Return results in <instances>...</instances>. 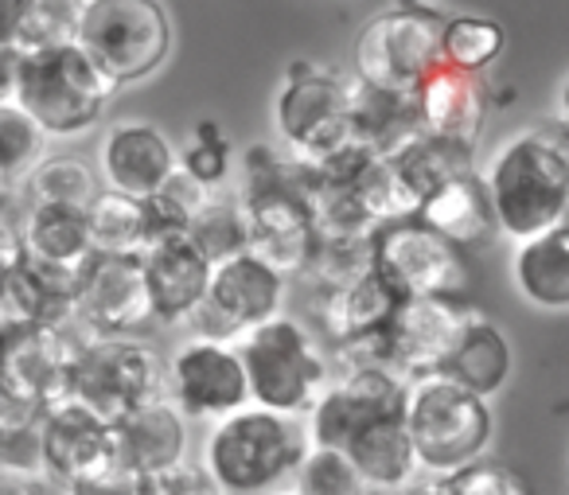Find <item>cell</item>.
I'll return each instance as SVG.
<instances>
[{"mask_svg":"<svg viewBox=\"0 0 569 495\" xmlns=\"http://www.w3.org/2000/svg\"><path fill=\"white\" fill-rule=\"evenodd\" d=\"M144 495H219L211 484V476L203 472V464L180 461L164 472H152V476H141Z\"/></svg>","mask_w":569,"mask_h":495,"instance_id":"obj_42","label":"cell"},{"mask_svg":"<svg viewBox=\"0 0 569 495\" xmlns=\"http://www.w3.org/2000/svg\"><path fill=\"white\" fill-rule=\"evenodd\" d=\"M238 359L250 386V406L284 417H305L332 378L320 339L293 316H273L238 339Z\"/></svg>","mask_w":569,"mask_h":495,"instance_id":"obj_4","label":"cell"},{"mask_svg":"<svg viewBox=\"0 0 569 495\" xmlns=\"http://www.w3.org/2000/svg\"><path fill=\"white\" fill-rule=\"evenodd\" d=\"M402 297L382 281L379 269H363L359 277L340 285H325V300H320V324H325L328 339L336 347L348 344H371V339L387 336L390 316L398 313Z\"/></svg>","mask_w":569,"mask_h":495,"instance_id":"obj_21","label":"cell"},{"mask_svg":"<svg viewBox=\"0 0 569 495\" xmlns=\"http://www.w3.org/2000/svg\"><path fill=\"white\" fill-rule=\"evenodd\" d=\"M152 320L149 285L141 258L129 254H90L79 269V308L74 324L90 336H133Z\"/></svg>","mask_w":569,"mask_h":495,"instance_id":"obj_15","label":"cell"},{"mask_svg":"<svg viewBox=\"0 0 569 495\" xmlns=\"http://www.w3.org/2000/svg\"><path fill=\"white\" fill-rule=\"evenodd\" d=\"M496 230L515 242L569 222V126L527 129L491 157L483 172Z\"/></svg>","mask_w":569,"mask_h":495,"instance_id":"obj_1","label":"cell"},{"mask_svg":"<svg viewBox=\"0 0 569 495\" xmlns=\"http://www.w3.org/2000/svg\"><path fill=\"white\" fill-rule=\"evenodd\" d=\"M371 250H375V269H379L382 281L402 300L413 297L465 300L468 293L465 250L445 242L437 230H429L413 215L382 222Z\"/></svg>","mask_w":569,"mask_h":495,"instance_id":"obj_10","label":"cell"},{"mask_svg":"<svg viewBox=\"0 0 569 495\" xmlns=\"http://www.w3.org/2000/svg\"><path fill=\"white\" fill-rule=\"evenodd\" d=\"M472 305L468 300H437V297H413L402 300L398 313L390 316L387 336V363L402 378L437 375L457 344Z\"/></svg>","mask_w":569,"mask_h":495,"instance_id":"obj_16","label":"cell"},{"mask_svg":"<svg viewBox=\"0 0 569 495\" xmlns=\"http://www.w3.org/2000/svg\"><path fill=\"white\" fill-rule=\"evenodd\" d=\"M390 172H395V184L406 199V211L418 215V207L426 204L433 191H441L445 184L472 172V149L421 133L418 141L406 145L398 157H390Z\"/></svg>","mask_w":569,"mask_h":495,"instance_id":"obj_29","label":"cell"},{"mask_svg":"<svg viewBox=\"0 0 569 495\" xmlns=\"http://www.w3.org/2000/svg\"><path fill=\"white\" fill-rule=\"evenodd\" d=\"M20 48H0V106L17 102V82H20Z\"/></svg>","mask_w":569,"mask_h":495,"instance_id":"obj_46","label":"cell"},{"mask_svg":"<svg viewBox=\"0 0 569 495\" xmlns=\"http://www.w3.org/2000/svg\"><path fill=\"white\" fill-rule=\"evenodd\" d=\"M79 269L24 254V261L9 281V293H4L0 324L28 320L48 324V328H67L74 320V308H79Z\"/></svg>","mask_w":569,"mask_h":495,"instance_id":"obj_22","label":"cell"},{"mask_svg":"<svg viewBox=\"0 0 569 495\" xmlns=\"http://www.w3.org/2000/svg\"><path fill=\"white\" fill-rule=\"evenodd\" d=\"M43 417L48 409L0 402V472L9 479H48L43 464Z\"/></svg>","mask_w":569,"mask_h":495,"instance_id":"obj_32","label":"cell"},{"mask_svg":"<svg viewBox=\"0 0 569 495\" xmlns=\"http://www.w3.org/2000/svg\"><path fill=\"white\" fill-rule=\"evenodd\" d=\"M12 191H17V184H12L9 176L0 172V211H9V199H12Z\"/></svg>","mask_w":569,"mask_h":495,"instance_id":"obj_49","label":"cell"},{"mask_svg":"<svg viewBox=\"0 0 569 495\" xmlns=\"http://www.w3.org/2000/svg\"><path fill=\"white\" fill-rule=\"evenodd\" d=\"M406 429L421 476H452L483 461L496 437L491 402L445 375L406 378Z\"/></svg>","mask_w":569,"mask_h":495,"instance_id":"obj_3","label":"cell"},{"mask_svg":"<svg viewBox=\"0 0 569 495\" xmlns=\"http://www.w3.org/2000/svg\"><path fill=\"white\" fill-rule=\"evenodd\" d=\"M188 238L207 254V261H211V266H219V261L250 250V227H246V215H242L238 196L211 191L207 207L196 215V222H191Z\"/></svg>","mask_w":569,"mask_h":495,"instance_id":"obj_35","label":"cell"},{"mask_svg":"<svg viewBox=\"0 0 569 495\" xmlns=\"http://www.w3.org/2000/svg\"><path fill=\"white\" fill-rule=\"evenodd\" d=\"M113 461L137 476H152L188 461V417L168 398L144 402L113 422Z\"/></svg>","mask_w":569,"mask_h":495,"instance_id":"obj_20","label":"cell"},{"mask_svg":"<svg viewBox=\"0 0 569 495\" xmlns=\"http://www.w3.org/2000/svg\"><path fill=\"white\" fill-rule=\"evenodd\" d=\"M211 188H203L199 180H191L188 172L176 168V176L157 191L152 199H144V215H149V242L168 235H188L196 215L207 207Z\"/></svg>","mask_w":569,"mask_h":495,"instance_id":"obj_36","label":"cell"},{"mask_svg":"<svg viewBox=\"0 0 569 495\" xmlns=\"http://www.w3.org/2000/svg\"><path fill=\"white\" fill-rule=\"evenodd\" d=\"M445 20L426 4H395L367 20L356 40V82L390 95H418L433 71H441Z\"/></svg>","mask_w":569,"mask_h":495,"instance_id":"obj_6","label":"cell"},{"mask_svg":"<svg viewBox=\"0 0 569 495\" xmlns=\"http://www.w3.org/2000/svg\"><path fill=\"white\" fill-rule=\"evenodd\" d=\"M20 238H24V254L56 261V266L79 269L94 254L90 250L87 207H56V204L28 207L24 219H20Z\"/></svg>","mask_w":569,"mask_h":495,"instance_id":"obj_30","label":"cell"},{"mask_svg":"<svg viewBox=\"0 0 569 495\" xmlns=\"http://www.w3.org/2000/svg\"><path fill=\"white\" fill-rule=\"evenodd\" d=\"M164 398L188 422H222L250 406V386L234 344L196 339L176 347L164 363Z\"/></svg>","mask_w":569,"mask_h":495,"instance_id":"obj_13","label":"cell"},{"mask_svg":"<svg viewBox=\"0 0 569 495\" xmlns=\"http://www.w3.org/2000/svg\"><path fill=\"white\" fill-rule=\"evenodd\" d=\"M180 172H188L191 180H199L211 191L222 188V180L230 176V141L214 121H199L191 145L180 152Z\"/></svg>","mask_w":569,"mask_h":495,"instance_id":"obj_40","label":"cell"},{"mask_svg":"<svg viewBox=\"0 0 569 495\" xmlns=\"http://www.w3.org/2000/svg\"><path fill=\"white\" fill-rule=\"evenodd\" d=\"M511 344L499 331V324L488 320L480 308H472L457 344H452L449 359H445V367L437 375L452 378L457 386L491 402L507 386V378H511Z\"/></svg>","mask_w":569,"mask_h":495,"instance_id":"obj_24","label":"cell"},{"mask_svg":"<svg viewBox=\"0 0 569 495\" xmlns=\"http://www.w3.org/2000/svg\"><path fill=\"white\" fill-rule=\"evenodd\" d=\"M441 495H530V492L519 472L483 456V461L468 464V468L452 472V476H441Z\"/></svg>","mask_w":569,"mask_h":495,"instance_id":"obj_41","label":"cell"},{"mask_svg":"<svg viewBox=\"0 0 569 495\" xmlns=\"http://www.w3.org/2000/svg\"><path fill=\"white\" fill-rule=\"evenodd\" d=\"M113 461V425L87 409L82 402L67 398L43 417V464L48 479L71 484L87 472Z\"/></svg>","mask_w":569,"mask_h":495,"instance_id":"obj_19","label":"cell"},{"mask_svg":"<svg viewBox=\"0 0 569 495\" xmlns=\"http://www.w3.org/2000/svg\"><path fill=\"white\" fill-rule=\"evenodd\" d=\"M71 398L106 422L164 398V359L133 336H90L74 347Z\"/></svg>","mask_w":569,"mask_h":495,"instance_id":"obj_9","label":"cell"},{"mask_svg":"<svg viewBox=\"0 0 569 495\" xmlns=\"http://www.w3.org/2000/svg\"><path fill=\"white\" fill-rule=\"evenodd\" d=\"M421 133L426 129H421L418 95H390L363 82L351 87V145L390 160Z\"/></svg>","mask_w":569,"mask_h":495,"instance_id":"obj_25","label":"cell"},{"mask_svg":"<svg viewBox=\"0 0 569 495\" xmlns=\"http://www.w3.org/2000/svg\"><path fill=\"white\" fill-rule=\"evenodd\" d=\"M113 90L118 87L98 71L79 43L24 51L20 59L17 106L48 137H79L98 126Z\"/></svg>","mask_w":569,"mask_h":495,"instance_id":"obj_5","label":"cell"},{"mask_svg":"<svg viewBox=\"0 0 569 495\" xmlns=\"http://www.w3.org/2000/svg\"><path fill=\"white\" fill-rule=\"evenodd\" d=\"M515 289L527 305L542 313H566L569 308V222L535 235L515 246L511 254Z\"/></svg>","mask_w":569,"mask_h":495,"instance_id":"obj_28","label":"cell"},{"mask_svg":"<svg viewBox=\"0 0 569 495\" xmlns=\"http://www.w3.org/2000/svg\"><path fill=\"white\" fill-rule=\"evenodd\" d=\"M418 113H421V129L429 137L476 149L483 126V87L472 75L441 67L418 90Z\"/></svg>","mask_w":569,"mask_h":495,"instance_id":"obj_26","label":"cell"},{"mask_svg":"<svg viewBox=\"0 0 569 495\" xmlns=\"http://www.w3.org/2000/svg\"><path fill=\"white\" fill-rule=\"evenodd\" d=\"M293 492H301V495H371L363 484V476L356 472V464L348 461V453H340V448H317V445H309L305 461L297 464Z\"/></svg>","mask_w":569,"mask_h":495,"instance_id":"obj_39","label":"cell"},{"mask_svg":"<svg viewBox=\"0 0 569 495\" xmlns=\"http://www.w3.org/2000/svg\"><path fill=\"white\" fill-rule=\"evenodd\" d=\"M43 152H48V133L17 102L0 106V172L12 184H24Z\"/></svg>","mask_w":569,"mask_h":495,"instance_id":"obj_38","label":"cell"},{"mask_svg":"<svg viewBox=\"0 0 569 495\" xmlns=\"http://www.w3.org/2000/svg\"><path fill=\"white\" fill-rule=\"evenodd\" d=\"M98 191H102V184H98L94 168L79 157H43L24 180L28 207H90Z\"/></svg>","mask_w":569,"mask_h":495,"instance_id":"obj_34","label":"cell"},{"mask_svg":"<svg viewBox=\"0 0 569 495\" xmlns=\"http://www.w3.org/2000/svg\"><path fill=\"white\" fill-rule=\"evenodd\" d=\"M24 261V238H20V222L9 211H0V313H4V293H9L12 274Z\"/></svg>","mask_w":569,"mask_h":495,"instance_id":"obj_44","label":"cell"},{"mask_svg":"<svg viewBox=\"0 0 569 495\" xmlns=\"http://www.w3.org/2000/svg\"><path fill=\"white\" fill-rule=\"evenodd\" d=\"M406 378L390 367H343L332 370L328 386L312 409L305 414V433L317 448H348L356 433H363L371 422L402 409Z\"/></svg>","mask_w":569,"mask_h":495,"instance_id":"obj_14","label":"cell"},{"mask_svg":"<svg viewBox=\"0 0 569 495\" xmlns=\"http://www.w3.org/2000/svg\"><path fill=\"white\" fill-rule=\"evenodd\" d=\"M144 285H149L152 320L188 324V316L203 305L211 285V261L188 235H168L144 246L141 254Z\"/></svg>","mask_w":569,"mask_h":495,"instance_id":"obj_18","label":"cell"},{"mask_svg":"<svg viewBox=\"0 0 569 495\" xmlns=\"http://www.w3.org/2000/svg\"><path fill=\"white\" fill-rule=\"evenodd\" d=\"M273 126L289 157L325 165L351 145V87L320 63H293L273 98Z\"/></svg>","mask_w":569,"mask_h":495,"instance_id":"obj_8","label":"cell"},{"mask_svg":"<svg viewBox=\"0 0 569 495\" xmlns=\"http://www.w3.org/2000/svg\"><path fill=\"white\" fill-rule=\"evenodd\" d=\"M67 495H144V484L126 464L110 461V464H102V468L87 472V476L71 479Z\"/></svg>","mask_w":569,"mask_h":495,"instance_id":"obj_43","label":"cell"},{"mask_svg":"<svg viewBox=\"0 0 569 495\" xmlns=\"http://www.w3.org/2000/svg\"><path fill=\"white\" fill-rule=\"evenodd\" d=\"M343 453L356 464L371 495H402L421 476L410 429H406V409H395V414L371 422L363 433H356V440Z\"/></svg>","mask_w":569,"mask_h":495,"instance_id":"obj_23","label":"cell"},{"mask_svg":"<svg viewBox=\"0 0 569 495\" xmlns=\"http://www.w3.org/2000/svg\"><path fill=\"white\" fill-rule=\"evenodd\" d=\"M281 308H284V277L273 266H266L258 254L246 250L211 269L207 297L188 316V324L196 339L238 344L246 331L281 316Z\"/></svg>","mask_w":569,"mask_h":495,"instance_id":"obj_11","label":"cell"},{"mask_svg":"<svg viewBox=\"0 0 569 495\" xmlns=\"http://www.w3.org/2000/svg\"><path fill=\"white\" fill-rule=\"evenodd\" d=\"M402 495H441V476H418Z\"/></svg>","mask_w":569,"mask_h":495,"instance_id":"obj_47","label":"cell"},{"mask_svg":"<svg viewBox=\"0 0 569 495\" xmlns=\"http://www.w3.org/2000/svg\"><path fill=\"white\" fill-rule=\"evenodd\" d=\"M90 222V250L94 254H129L141 258L149 246V215L141 199L118 196V191H98L87 207Z\"/></svg>","mask_w":569,"mask_h":495,"instance_id":"obj_31","label":"cell"},{"mask_svg":"<svg viewBox=\"0 0 569 495\" xmlns=\"http://www.w3.org/2000/svg\"><path fill=\"white\" fill-rule=\"evenodd\" d=\"M277 495H301V492H293V487H284V492H277Z\"/></svg>","mask_w":569,"mask_h":495,"instance_id":"obj_51","label":"cell"},{"mask_svg":"<svg viewBox=\"0 0 569 495\" xmlns=\"http://www.w3.org/2000/svg\"><path fill=\"white\" fill-rule=\"evenodd\" d=\"M413 219H421L429 230H437L457 250H476V246H483L496 235V215H491L488 188H483V176L476 172L460 176V180L445 184L441 191H433L418 207Z\"/></svg>","mask_w":569,"mask_h":495,"instance_id":"obj_27","label":"cell"},{"mask_svg":"<svg viewBox=\"0 0 569 495\" xmlns=\"http://www.w3.org/2000/svg\"><path fill=\"white\" fill-rule=\"evenodd\" d=\"M106 191H118L129 199H152L180 168V152L172 149L164 133L149 121H118L106 133L98 152Z\"/></svg>","mask_w":569,"mask_h":495,"instance_id":"obj_17","label":"cell"},{"mask_svg":"<svg viewBox=\"0 0 569 495\" xmlns=\"http://www.w3.org/2000/svg\"><path fill=\"white\" fill-rule=\"evenodd\" d=\"M558 102H561V118H566V126H569V79L561 82V95H558Z\"/></svg>","mask_w":569,"mask_h":495,"instance_id":"obj_50","label":"cell"},{"mask_svg":"<svg viewBox=\"0 0 569 495\" xmlns=\"http://www.w3.org/2000/svg\"><path fill=\"white\" fill-rule=\"evenodd\" d=\"M507 48V32L499 20L476 17V12H460V17L445 20L441 36V63L460 75H483Z\"/></svg>","mask_w":569,"mask_h":495,"instance_id":"obj_33","label":"cell"},{"mask_svg":"<svg viewBox=\"0 0 569 495\" xmlns=\"http://www.w3.org/2000/svg\"><path fill=\"white\" fill-rule=\"evenodd\" d=\"M309 453L301 417L246 406L211 425L203 440V472L219 495H277L293 484Z\"/></svg>","mask_w":569,"mask_h":495,"instance_id":"obj_2","label":"cell"},{"mask_svg":"<svg viewBox=\"0 0 569 495\" xmlns=\"http://www.w3.org/2000/svg\"><path fill=\"white\" fill-rule=\"evenodd\" d=\"M28 0H0V48H20Z\"/></svg>","mask_w":569,"mask_h":495,"instance_id":"obj_45","label":"cell"},{"mask_svg":"<svg viewBox=\"0 0 569 495\" xmlns=\"http://www.w3.org/2000/svg\"><path fill=\"white\" fill-rule=\"evenodd\" d=\"M74 43L113 87H126L164 67L172 51V24L160 0H87Z\"/></svg>","mask_w":569,"mask_h":495,"instance_id":"obj_7","label":"cell"},{"mask_svg":"<svg viewBox=\"0 0 569 495\" xmlns=\"http://www.w3.org/2000/svg\"><path fill=\"white\" fill-rule=\"evenodd\" d=\"M0 495H40V492H36V484H28V479H12V484L0 487Z\"/></svg>","mask_w":569,"mask_h":495,"instance_id":"obj_48","label":"cell"},{"mask_svg":"<svg viewBox=\"0 0 569 495\" xmlns=\"http://www.w3.org/2000/svg\"><path fill=\"white\" fill-rule=\"evenodd\" d=\"M74 347L67 328L4 320L0 324V402L51 409L71 398Z\"/></svg>","mask_w":569,"mask_h":495,"instance_id":"obj_12","label":"cell"},{"mask_svg":"<svg viewBox=\"0 0 569 495\" xmlns=\"http://www.w3.org/2000/svg\"><path fill=\"white\" fill-rule=\"evenodd\" d=\"M82 12H87V0H28L20 51H43V48L74 43L82 28Z\"/></svg>","mask_w":569,"mask_h":495,"instance_id":"obj_37","label":"cell"}]
</instances>
